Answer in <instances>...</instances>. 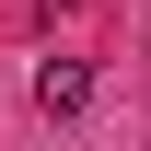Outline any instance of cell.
I'll return each instance as SVG.
<instances>
[{
	"label": "cell",
	"mask_w": 151,
	"mask_h": 151,
	"mask_svg": "<svg viewBox=\"0 0 151 151\" xmlns=\"http://www.w3.org/2000/svg\"><path fill=\"white\" fill-rule=\"evenodd\" d=\"M35 105L47 116H81V105H93V58H47V70H35Z\"/></svg>",
	"instance_id": "cell-1"
}]
</instances>
